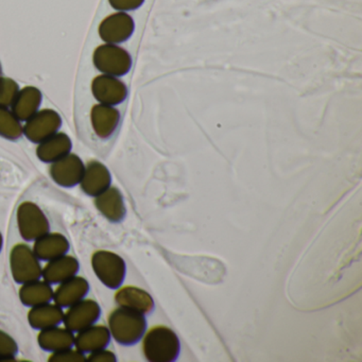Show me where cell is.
Returning <instances> with one entry per match:
<instances>
[{
	"label": "cell",
	"mask_w": 362,
	"mask_h": 362,
	"mask_svg": "<svg viewBox=\"0 0 362 362\" xmlns=\"http://www.w3.org/2000/svg\"><path fill=\"white\" fill-rule=\"evenodd\" d=\"M109 329L116 342L122 345H133L139 342L147 329L145 315L118 307L110 313Z\"/></svg>",
	"instance_id": "cell-1"
},
{
	"label": "cell",
	"mask_w": 362,
	"mask_h": 362,
	"mask_svg": "<svg viewBox=\"0 0 362 362\" xmlns=\"http://www.w3.org/2000/svg\"><path fill=\"white\" fill-rule=\"evenodd\" d=\"M180 349L179 337L167 326H153L144 337L143 351L148 361H175L179 357Z\"/></svg>",
	"instance_id": "cell-2"
},
{
	"label": "cell",
	"mask_w": 362,
	"mask_h": 362,
	"mask_svg": "<svg viewBox=\"0 0 362 362\" xmlns=\"http://www.w3.org/2000/svg\"><path fill=\"white\" fill-rule=\"evenodd\" d=\"M92 268L99 281L110 289H118L126 277L127 266L124 258L111 251L95 252Z\"/></svg>",
	"instance_id": "cell-3"
},
{
	"label": "cell",
	"mask_w": 362,
	"mask_h": 362,
	"mask_svg": "<svg viewBox=\"0 0 362 362\" xmlns=\"http://www.w3.org/2000/svg\"><path fill=\"white\" fill-rule=\"evenodd\" d=\"M95 67L103 75L122 77L130 71L132 58L130 54L115 44L98 46L93 56Z\"/></svg>",
	"instance_id": "cell-4"
},
{
	"label": "cell",
	"mask_w": 362,
	"mask_h": 362,
	"mask_svg": "<svg viewBox=\"0 0 362 362\" xmlns=\"http://www.w3.org/2000/svg\"><path fill=\"white\" fill-rule=\"evenodd\" d=\"M10 267L12 276L18 284L40 279L43 270L33 250L25 243L14 245L10 254Z\"/></svg>",
	"instance_id": "cell-5"
},
{
	"label": "cell",
	"mask_w": 362,
	"mask_h": 362,
	"mask_svg": "<svg viewBox=\"0 0 362 362\" xmlns=\"http://www.w3.org/2000/svg\"><path fill=\"white\" fill-rule=\"evenodd\" d=\"M18 226L21 236L27 241L37 240L50 230L49 220L33 202H24L18 207Z\"/></svg>",
	"instance_id": "cell-6"
},
{
	"label": "cell",
	"mask_w": 362,
	"mask_h": 362,
	"mask_svg": "<svg viewBox=\"0 0 362 362\" xmlns=\"http://www.w3.org/2000/svg\"><path fill=\"white\" fill-rule=\"evenodd\" d=\"M62 126V118L54 110H39L31 116L23 127L24 135L35 144H40L44 139L56 134Z\"/></svg>",
	"instance_id": "cell-7"
},
{
	"label": "cell",
	"mask_w": 362,
	"mask_h": 362,
	"mask_svg": "<svg viewBox=\"0 0 362 362\" xmlns=\"http://www.w3.org/2000/svg\"><path fill=\"white\" fill-rule=\"evenodd\" d=\"M101 315L98 303L92 298H83L69 307L64 313L63 323L73 332H78L88 326L94 325Z\"/></svg>",
	"instance_id": "cell-8"
},
{
	"label": "cell",
	"mask_w": 362,
	"mask_h": 362,
	"mask_svg": "<svg viewBox=\"0 0 362 362\" xmlns=\"http://www.w3.org/2000/svg\"><path fill=\"white\" fill-rule=\"evenodd\" d=\"M86 165L77 154L69 153L52 163L49 173L54 183L61 187L71 188L81 182Z\"/></svg>",
	"instance_id": "cell-9"
},
{
	"label": "cell",
	"mask_w": 362,
	"mask_h": 362,
	"mask_svg": "<svg viewBox=\"0 0 362 362\" xmlns=\"http://www.w3.org/2000/svg\"><path fill=\"white\" fill-rule=\"evenodd\" d=\"M98 31L103 42L117 45L130 39L134 31V21L126 12H117L105 18Z\"/></svg>",
	"instance_id": "cell-10"
},
{
	"label": "cell",
	"mask_w": 362,
	"mask_h": 362,
	"mask_svg": "<svg viewBox=\"0 0 362 362\" xmlns=\"http://www.w3.org/2000/svg\"><path fill=\"white\" fill-rule=\"evenodd\" d=\"M92 93L99 103L114 107L126 100L128 88L117 77L103 74L93 80Z\"/></svg>",
	"instance_id": "cell-11"
},
{
	"label": "cell",
	"mask_w": 362,
	"mask_h": 362,
	"mask_svg": "<svg viewBox=\"0 0 362 362\" xmlns=\"http://www.w3.org/2000/svg\"><path fill=\"white\" fill-rule=\"evenodd\" d=\"M112 175L105 165L98 160L88 163L84 169L80 186L84 194L90 197L98 196L111 186Z\"/></svg>",
	"instance_id": "cell-12"
},
{
	"label": "cell",
	"mask_w": 362,
	"mask_h": 362,
	"mask_svg": "<svg viewBox=\"0 0 362 362\" xmlns=\"http://www.w3.org/2000/svg\"><path fill=\"white\" fill-rule=\"evenodd\" d=\"M90 291V284L84 277L75 276L60 283L56 290H54V298L57 305L62 307H69L79 300L86 298Z\"/></svg>",
	"instance_id": "cell-13"
},
{
	"label": "cell",
	"mask_w": 362,
	"mask_h": 362,
	"mask_svg": "<svg viewBox=\"0 0 362 362\" xmlns=\"http://www.w3.org/2000/svg\"><path fill=\"white\" fill-rule=\"evenodd\" d=\"M90 122L97 136L107 139L111 137L117 129L120 122V113L112 105L98 103L92 107Z\"/></svg>",
	"instance_id": "cell-14"
},
{
	"label": "cell",
	"mask_w": 362,
	"mask_h": 362,
	"mask_svg": "<svg viewBox=\"0 0 362 362\" xmlns=\"http://www.w3.org/2000/svg\"><path fill=\"white\" fill-rule=\"evenodd\" d=\"M115 300L119 307L131 309L148 315L154 309V300L146 290L134 286H124L115 294Z\"/></svg>",
	"instance_id": "cell-15"
},
{
	"label": "cell",
	"mask_w": 362,
	"mask_h": 362,
	"mask_svg": "<svg viewBox=\"0 0 362 362\" xmlns=\"http://www.w3.org/2000/svg\"><path fill=\"white\" fill-rule=\"evenodd\" d=\"M110 341H111V332L109 327L101 324L99 325L94 324L78 332L74 345L82 353H93L99 349H107Z\"/></svg>",
	"instance_id": "cell-16"
},
{
	"label": "cell",
	"mask_w": 362,
	"mask_h": 362,
	"mask_svg": "<svg viewBox=\"0 0 362 362\" xmlns=\"http://www.w3.org/2000/svg\"><path fill=\"white\" fill-rule=\"evenodd\" d=\"M95 206L111 222H120L126 216L124 197L118 188L112 186L95 197Z\"/></svg>",
	"instance_id": "cell-17"
},
{
	"label": "cell",
	"mask_w": 362,
	"mask_h": 362,
	"mask_svg": "<svg viewBox=\"0 0 362 362\" xmlns=\"http://www.w3.org/2000/svg\"><path fill=\"white\" fill-rule=\"evenodd\" d=\"M79 268L80 264L77 258L65 254L60 257L48 260L47 264L42 270V276H43L44 281H47L50 285L60 284L77 275Z\"/></svg>",
	"instance_id": "cell-18"
},
{
	"label": "cell",
	"mask_w": 362,
	"mask_h": 362,
	"mask_svg": "<svg viewBox=\"0 0 362 362\" xmlns=\"http://www.w3.org/2000/svg\"><path fill=\"white\" fill-rule=\"evenodd\" d=\"M71 148L73 143L69 135L63 132H57L39 144L37 156L42 162L52 164L71 153Z\"/></svg>",
	"instance_id": "cell-19"
},
{
	"label": "cell",
	"mask_w": 362,
	"mask_h": 362,
	"mask_svg": "<svg viewBox=\"0 0 362 362\" xmlns=\"http://www.w3.org/2000/svg\"><path fill=\"white\" fill-rule=\"evenodd\" d=\"M33 250L40 260L48 262L67 254L69 251V243L66 237L61 233L48 232L35 240Z\"/></svg>",
	"instance_id": "cell-20"
},
{
	"label": "cell",
	"mask_w": 362,
	"mask_h": 362,
	"mask_svg": "<svg viewBox=\"0 0 362 362\" xmlns=\"http://www.w3.org/2000/svg\"><path fill=\"white\" fill-rule=\"evenodd\" d=\"M42 100H43V95L39 88L35 86H26L18 90L12 103L11 111L21 122H27L31 116L39 111Z\"/></svg>",
	"instance_id": "cell-21"
},
{
	"label": "cell",
	"mask_w": 362,
	"mask_h": 362,
	"mask_svg": "<svg viewBox=\"0 0 362 362\" xmlns=\"http://www.w3.org/2000/svg\"><path fill=\"white\" fill-rule=\"evenodd\" d=\"M37 343L44 351L54 353L73 347L75 344V336L69 328L54 326L41 329L37 336Z\"/></svg>",
	"instance_id": "cell-22"
},
{
	"label": "cell",
	"mask_w": 362,
	"mask_h": 362,
	"mask_svg": "<svg viewBox=\"0 0 362 362\" xmlns=\"http://www.w3.org/2000/svg\"><path fill=\"white\" fill-rule=\"evenodd\" d=\"M64 317V311L62 307L52 303L37 305L31 307L28 313V322L31 327L35 329H46V328L54 327L62 323Z\"/></svg>",
	"instance_id": "cell-23"
},
{
	"label": "cell",
	"mask_w": 362,
	"mask_h": 362,
	"mask_svg": "<svg viewBox=\"0 0 362 362\" xmlns=\"http://www.w3.org/2000/svg\"><path fill=\"white\" fill-rule=\"evenodd\" d=\"M20 298L25 306H37L49 303L54 298V289L47 281L35 279L23 284L20 289Z\"/></svg>",
	"instance_id": "cell-24"
},
{
	"label": "cell",
	"mask_w": 362,
	"mask_h": 362,
	"mask_svg": "<svg viewBox=\"0 0 362 362\" xmlns=\"http://www.w3.org/2000/svg\"><path fill=\"white\" fill-rule=\"evenodd\" d=\"M24 134L22 122L9 107H0V136L16 141Z\"/></svg>",
	"instance_id": "cell-25"
},
{
	"label": "cell",
	"mask_w": 362,
	"mask_h": 362,
	"mask_svg": "<svg viewBox=\"0 0 362 362\" xmlns=\"http://www.w3.org/2000/svg\"><path fill=\"white\" fill-rule=\"evenodd\" d=\"M18 90L20 86L13 79L0 76V107H11Z\"/></svg>",
	"instance_id": "cell-26"
},
{
	"label": "cell",
	"mask_w": 362,
	"mask_h": 362,
	"mask_svg": "<svg viewBox=\"0 0 362 362\" xmlns=\"http://www.w3.org/2000/svg\"><path fill=\"white\" fill-rule=\"evenodd\" d=\"M18 353V343L7 332L0 329V361H10Z\"/></svg>",
	"instance_id": "cell-27"
},
{
	"label": "cell",
	"mask_w": 362,
	"mask_h": 362,
	"mask_svg": "<svg viewBox=\"0 0 362 362\" xmlns=\"http://www.w3.org/2000/svg\"><path fill=\"white\" fill-rule=\"evenodd\" d=\"M48 360L50 362H82L86 361V357L79 349H73L71 347L64 351H54Z\"/></svg>",
	"instance_id": "cell-28"
},
{
	"label": "cell",
	"mask_w": 362,
	"mask_h": 362,
	"mask_svg": "<svg viewBox=\"0 0 362 362\" xmlns=\"http://www.w3.org/2000/svg\"><path fill=\"white\" fill-rule=\"evenodd\" d=\"M109 3L117 11L126 12L141 7L144 0H109Z\"/></svg>",
	"instance_id": "cell-29"
},
{
	"label": "cell",
	"mask_w": 362,
	"mask_h": 362,
	"mask_svg": "<svg viewBox=\"0 0 362 362\" xmlns=\"http://www.w3.org/2000/svg\"><path fill=\"white\" fill-rule=\"evenodd\" d=\"M86 360L92 362H115L116 356L113 351L103 349L90 353V356L86 358Z\"/></svg>",
	"instance_id": "cell-30"
},
{
	"label": "cell",
	"mask_w": 362,
	"mask_h": 362,
	"mask_svg": "<svg viewBox=\"0 0 362 362\" xmlns=\"http://www.w3.org/2000/svg\"><path fill=\"white\" fill-rule=\"evenodd\" d=\"M3 245H4V237L3 234L0 233V252H1V250H3Z\"/></svg>",
	"instance_id": "cell-31"
},
{
	"label": "cell",
	"mask_w": 362,
	"mask_h": 362,
	"mask_svg": "<svg viewBox=\"0 0 362 362\" xmlns=\"http://www.w3.org/2000/svg\"><path fill=\"white\" fill-rule=\"evenodd\" d=\"M0 76H1V65H0Z\"/></svg>",
	"instance_id": "cell-32"
}]
</instances>
